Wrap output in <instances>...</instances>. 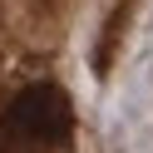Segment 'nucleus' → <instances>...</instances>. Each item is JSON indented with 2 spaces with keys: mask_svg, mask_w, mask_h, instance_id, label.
<instances>
[{
  "mask_svg": "<svg viewBox=\"0 0 153 153\" xmlns=\"http://www.w3.org/2000/svg\"><path fill=\"white\" fill-rule=\"evenodd\" d=\"M5 133L25 143H64L74 133V104L59 84H30L5 109Z\"/></svg>",
  "mask_w": 153,
  "mask_h": 153,
  "instance_id": "nucleus-1",
  "label": "nucleus"
}]
</instances>
